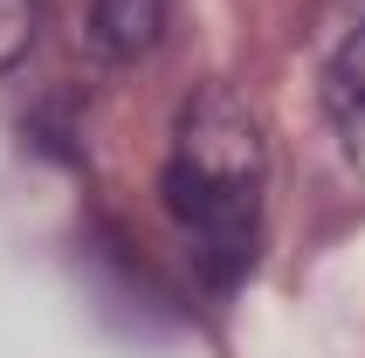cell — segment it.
<instances>
[{
	"instance_id": "cell-3",
	"label": "cell",
	"mask_w": 365,
	"mask_h": 358,
	"mask_svg": "<svg viewBox=\"0 0 365 358\" xmlns=\"http://www.w3.org/2000/svg\"><path fill=\"white\" fill-rule=\"evenodd\" d=\"M90 35L103 48L131 56V48H145L159 35V0H90Z\"/></svg>"
},
{
	"instance_id": "cell-4",
	"label": "cell",
	"mask_w": 365,
	"mask_h": 358,
	"mask_svg": "<svg viewBox=\"0 0 365 358\" xmlns=\"http://www.w3.org/2000/svg\"><path fill=\"white\" fill-rule=\"evenodd\" d=\"M28 35H35V0H0V69L28 48Z\"/></svg>"
},
{
	"instance_id": "cell-2",
	"label": "cell",
	"mask_w": 365,
	"mask_h": 358,
	"mask_svg": "<svg viewBox=\"0 0 365 358\" xmlns=\"http://www.w3.org/2000/svg\"><path fill=\"white\" fill-rule=\"evenodd\" d=\"M324 118H331V131H338V145H345V159L365 173V28L324 69Z\"/></svg>"
},
{
	"instance_id": "cell-1",
	"label": "cell",
	"mask_w": 365,
	"mask_h": 358,
	"mask_svg": "<svg viewBox=\"0 0 365 358\" xmlns=\"http://www.w3.org/2000/svg\"><path fill=\"white\" fill-rule=\"evenodd\" d=\"M165 207L214 282H242L262 241V124L235 83H200L180 111Z\"/></svg>"
}]
</instances>
